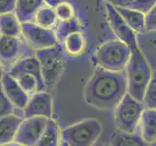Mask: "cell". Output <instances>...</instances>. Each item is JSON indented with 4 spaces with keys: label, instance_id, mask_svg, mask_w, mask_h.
I'll return each mask as SVG.
<instances>
[{
    "label": "cell",
    "instance_id": "cell-2",
    "mask_svg": "<svg viewBox=\"0 0 156 146\" xmlns=\"http://www.w3.org/2000/svg\"><path fill=\"white\" fill-rule=\"evenodd\" d=\"M127 93L144 102V96L152 76L151 69L140 48L133 49L131 58L125 69Z\"/></svg>",
    "mask_w": 156,
    "mask_h": 146
},
{
    "label": "cell",
    "instance_id": "cell-17",
    "mask_svg": "<svg viewBox=\"0 0 156 146\" xmlns=\"http://www.w3.org/2000/svg\"><path fill=\"white\" fill-rule=\"evenodd\" d=\"M10 75H15L19 73H29L36 76L39 80L43 81L40 62L38 61L37 57H26L14 63V66L10 68V70L7 72Z\"/></svg>",
    "mask_w": 156,
    "mask_h": 146
},
{
    "label": "cell",
    "instance_id": "cell-26",
    "mask_svg": "<svg viewBox=\"0 0 156 146\" xmlns=\"http://www.w3.org/2000/svg\"><path fill=\"white\" fill-rule=\"evenodd\" d=\"M55 13L57 16L58 21L60 23H65V21H71L77 18L75 8L71 3L67 1H62L57 4L55 7Z\"/></svg>",
    "mask_w": 156,
    "mask_h": 146
},
{
    "label": "cell",
    "instance_id": "cell-23",
    "mask_svg": "<svg viewBox=\"0 0 156 146\" xmlns=\"http://www.w3.org/2000/svg\"><path fill=\"white\" fill-rule=\"evenodd\" d=\"M112 146H147L148 144L138 133H125L117 131L111 137Z\"/></svg>",
    "mask_w": 156,
    "mask_h": 146
},
{
    "label": "cell",
    "instance_id": "cell-25",
    "mask_svg": "<svg viewBox=\"0 0 156 146\" xmlns=\"http://www.w3.org/2000/svg\"><path fill=\"white\" fill-rule=\"evenodd\" d=\"M82 24L79 21L78 18L71 21H65V23H60L58 21V24L56 26V28L55 29L56 38L58 42H61L64 40V38L70 33L75 31H82Z\"/></svg>",
    "mask_w": 156,
    "mask_h": 146
},
{
    "label": "cell",
    "instance_id": "cell-11",
    "mask_svg": "<svg viewBox=\"0 0 156 146\" xmlns=\"http://www.w3.org/2000/svg\"><path fill=\"white\" fill-rule=\"evenodd\" d=\"M1 84L4 90V93L6 94L7 97L12 102L15 108L18 110L23 112L25 106L27 105L30 96L27 93L20 87V85L17 82L14 77L11 76L7 72L4 74L1 80Z\"/></svg>",
    "mask_w": 156,
    "mask_h": 146
},
{
    "label": "cell",
    "instance_id": "cell-21",
    "mask_svg": "<svg viewBox=\"0 0 156 146\" xmlns=\"http://www.w3.org/2000/svg\"><path fill=\"white\" fill-rule=\"evenodd\" d=\"M14 77L17 82L20 85L29 96L38 93L40 91H47L45 83L39 80L36 76L29 73H19L15 75H11Z\"/></svg>",
    "mask_w": 156,
    "mask_h": 146
},
{
    "label": "cell",
    "instance_id": "cell-18",
    "mask_svg": "<svg viewBox=\"0 0 156 146\" xmlns=\"http://www.w3.org/2000/svg\"><path fill=\"white\" fill-rule=\"evenodd\" d=\"M115 9L136 33L146 32V14L135 9L122 7H115Z\"/></svg>",
    "mask_w": 156,
    "mask_h": 146
},
{
    "label": "cell",
    "instance_id": "cell-24",
    "mask_svg": "<svg viewBox=\"0 0 156 146\" xmlns=\"http://www.w3.org/2000/svg\"><path fill=\"white\" fill-rule=\"evenodd\" d=\"M106 2L115 7L135 9L146 14L153 6L156 0H106Z\"/></svg>",
    "mask_w": 156,
    "mask_h": 146
},
{
    "label": "cell",
    "instance_id": "cell-1",
    "mask_svg": "<svg viewBox=\"0 0 156 146\" xmlns=\"http://www.w3.org/2000/svg\"><path fill=\"white\" fill-rule=\"evenodd\" d=\"M127 94L125 71L115 72L95 67L84 87V100L101 110H115Z\"/></svg>",
    "mask_w": 156,
    "mask_h": 146
},
{
    "label": "cell",
    "instance_id": "cell-16",
    "mask_svg": "<svg viewBox=\"0 0 156 146\" xmlns=\"http://www.w3.org/2000/svg\"><path fill=\"white\" fill-rule=\"evenodd\" d=\"M21 43L20 37L0 35V59L11 62L18 58L20 53Z\"/></svg>",
    "mask_w": 156,
    "mask_h": 146
},
{
    "label": "cell",
    "instance_id": "cell-31",
    "mask_svg": "<svg viewBox=\"0 0 156 146\" xmlns=\"http://www.w3.org/2000/svg\"><path fill=\"white\" fill-rule=\"evenodd\" d=\"M62 1H65V0H44V2L47 4V5H50V6L55 8L57 4H59Z\"/></svg>",
    "mask_w": 156,
    "mask_h": 146
},
{
    "label": "cell",
    "instance_id": "cell-19",
    "mask_svg": "<svg viewBox=\"0 0 156 146\" xmlns=\"http://www.w3.org/2000/svg\"><path fill=\"white\" fill-rule=\"evenodd\" d=\"M62 142L61 129L53 118H50L46 129L35 146H60Z\"/></svg>",
    "mask_w": 156,
    "mask_h": 146
},
{
    "label": "cell",
    "instance_id": "cell-28",
    "mask_svg": "<svg viewBox=\"0 0 156 146\" xmlns=\"http://www.w3.org/2000/svg\"><path fill=\"white\" fill-rule=\"evenodd\" d=\"M15 110V106L7 97L6 94L4 93L2 84L0 82V118L6 115L13 114Z\"/></svg>",
    "mask_w": 156,
    "mask_h": 146
},
{
    "label": "cell",
    "instance_id": "cell-14",
    "mask_svg": "<svg viewBox=\"0 0 156 146\" xmlns=\"http://www.w3.org/2000/svg\"><path fill=\"white\" fill-rule=\"evenodd\" d=\"M45 4L44 0H17L15 14L20 24L30 23L34 21L36 13Z\"/></svg>",
    "mask_w": 156,
    "mask_h": 146
},
{
    "label": "cell",
    "instance_id": "cell-30",
    "mask_svg": "<svg viewBox=\"0 0 156 146\" xmlns=\"http://www.w3.org/2000/svg\"><path fill=\"white\" fill-rule=\"evenodd\" d=\"M17 0H0V15L14 13Z\"/></svg>",
    "mask_w": 156,
    "mask_h": 146
},
{
    "label": "cell",
    "instance_id": "cell-8",
    "mask_svg": "<svg viewBox=\"0 0 156 146\" xmlns=\"http://www.w3.org/2000/svg\"><path fill=\"white\" fill-rule=\"evenodd\" d=\"M49 118H23L18 129L15 141L24 146H35L44 133Z\"/></svg>",
    "mask_w": 156,
    "mask_h": 146
},
{
    "label": "cell",
    "instance_id": "cell-29",
    "mask_svg": "<svg viewBox=\"0 0 156 146\" xmlns=\"http://www.w3.org/2000/svg\"><path fill=\"white\" fill-rule=\"evenodd\" d=\"M146 31H156V2L146 13Z\"/></svg>",
    "mask_w": 156,
    "mask_h": 146
},
{
    "label": "cell",
    "instance_id": "cell-7",
    "mask_svg": "<svg viewBox=\"0 0 156 146\" xmlns=\"http://www.w3.org/2000/svg\"><path fill=\"white\" fill-rule=\"evenodd\" d=\"M21 30L27 45L36 51L58 45L55 30L41 28L33 21L21 24Z\"/></svg>",
    "mask_w": 156,
    "mask_h": 146
},
{
    "label": "cell",
    "instance_id": "cell-9",
    "mask_svg": "<svg viewBox=\"0 0 156 146\" xmlns=\"http://www.w3.org/2000/svg\"><path fill=\"white\" fill-rule=\"evenodd\" d=\"M106 10L109 25L117 37V39L128 45L129 48L131 49V51L133 49L138 48L139 45L136 38V32L123 20L115 7L110 3H106Z\"/></svg>",
    "mask_w": 156,
    "mask_h": 146
},
{
    "label": "cell",
    "instance_id": "cell-13",
    "mask_svg": "<svg viewBox=\"0 0 156 146\" xmlns=\"http://www.w3.org/2000/svg\"><path fill=\"white\" fill-rule=\"evenodd\" d=\"M23 119V116L15 113L0 118V145L15 141Z\"/></svg>",
    "mask_w": 156,
    "mask_h": 146
},
{
    "label": "cell",
    "instance_id": "cell-6",
    "mask_svg": "<svg viewBox=\"0 0 156 146\" xmlns=\"http://www.w3.org/2000/svg\"><path fill=\"white\" fill-rule=\"evenodd\" d=\"M146 105L128 93L115 108V123L118 131L137 133L140 119Z\"/></svg>",
    "mask_w": 156,
    "mask_h": 146
},
{
    "label": "cell",
    "instance_id": "cell-32",
    "mask_svg": "<svg viewBox=\"0 0 156 146\" xmlns=\"http://www.w3.org/2000/svg\"><path fill=\"white\" fill-rule=\"evenodd\" d=\"M0 146H24L23 144H20L17 141H12L10 143H7V144H4V145H0Z\"/></svg>",
    "mask_w": 156,
    "mask_h": 146
},
{
    "label": "cell",
    "instance_id": "cell-3",
    "mask_svg": "<svg viewBox=\"0 0 156 146\" xmlns=\"http://www.w3.org/2000/svg\"><path fill=\"white\" fill-rule=\"evenodd\" d=\"M131 49L120 40H112L100 46L92 57L96 67L109 71L122 72L131 58Z\"/></svg>",
    "mask_w": 156,
    "mask_h": 146
},
{
    "label": "cell",
    "instance_id": "cell-10",
    "mask_svg": "<svg viewBox=\"0 0 156 146\" xmlns=\"http://www.w3.org/2000/svg\"><path fill=\"white\" fill-rule=\"evenodd\" d=\"M53 102L52 97L47 91H40L30 96L27 105L23 112V118L46 117L52 118Z\"/></svg>",
    "mask_w": 156,
    "mask_h": 146
},
{
    "label": "cell",
    "instance_id": "cell-5",
    "mask_svg": "<svg viewBox=\"0 0 156 146\" xmlns=\"http://www.w3.org/2000/svg\"><path fill=\"white\" fill-rule=\"evenodd\" d=\"M42 77L47 90L53 89L60 79L66 64L64 50L59 45L36 51Z\"/></svg>",
    "mask_w": 156,
    "mask_h": 146
},
{
    "label": "cell",
    "instance_id": "cell-33",
    "mask_svg": "<svg viewBox=\"0 0 156 146\" xmlns=\"http://www.w3.org/2000/svg\"><path fill=\"white\" fill-rule=\"evenodd\" d=\"M6 73L4 71V68H3V66H1V63H0V82H1V80H2V78H3V76H4V74Z\"/></svg>",
    "mask_w": 156,
    "mask_h": 146
},
{
    "label": "cell",
    "instance_id": "cell-22",
    "mask_svg": "<svg viewBox=\"0 0 156 146\" xmlns=\"http://www.w3.org/2000/svg\"><path fill=\"white\" fill-rule=\"evenodd\" d=\"M34 23L41 28L55 30L58 24V19L55 8L47 4L42 6L36 13Z\"/></svg>",
    "mask_w": 156,
    "mask_h": 146
},
{
    "label": "cell",
    "instance_id": "cell-4",
    "mask_svg": "<svg viewBox=\"0 0 156 146\" xmlns=\"http://www.w3.org/2000/svg\"><path fill=\"white\" fill-rule=\"evenodd\" d=\"M102 132L103 128L97 119H85L61 129L62 142L67 146H93Z\"/></svg>",
    "mask_w": 156,
    "mask_h": 146
},
{
    "label": "cell",
    "instance_id": "cell-20",
    "mask_svg": "<svg viewBox=\"0 0 156 146\" xmlns=\"http://www.w3.org/2000/svg\"><path fill=\"white\" fill-rule=\"evenodd\" d=\"M0 35L12 37L23 35L21 24L15 13L0 15Z\"/></svg>",
    "mask_w": 156,
    "mask_h": 146
},
{
    "label": "cell",
    "instance_id": "cell-15",
    "mask_svg": "<svg viewBox=\"0 0 156 146\" xmlns=\"http://www.w3.org/2000/svg\"><path fill=\"white\" fill-rule=\"evenodd\" d=\"M63 50L68 56L77 58L87 50V40L82 31H75L68 34L62 41Z\"/></svg>",
    "mask_w": 156,
    "mask_h": 146
},
{
    "label": "cell",
    "instance_id": "cell-27",
    "mask_svg": "<svg viewBox=\"0 0 156 146\" xmlns=\"http://www.w3.org/2000/svg\"><path fill=\"white\" fill-rule=\"evenodd\" d=\"M144 103L146 107L156 109V71L152 72V76L147 85L144 96Z\"/></svg>",
    "mask_w": 156,
    "mask_h": 146
},
{
    "label": "cell",
    "instance_id": "cell-12",
    "mask_svg": "<svg viewBox=\"0 0 156 146\" xmlns=\"http://www.w3.org/2000/svg\"><path fill=\"white\" fill-rule=\"evenodd\" d=\"M137 133L147 144L156 142V109L146 107L140 119Z\"/></svg>",
    "mask_w": 156,
    "mask_h": 146
},
{
    "label": "cell",
    "instance_id": "cell-34",
    "mask_svg": "<svg viewBox=\"0 0 156 146\" xmlns=\"http://www.w3.org/2000/svg\"><path fill=\"white\" fill-rule=\"evenodd\" d=\"M93 146H112V145L108 143H95Z\"/></svg>",
    "mask_w": 156,
    "mask_h": 146
}]
</instances>
